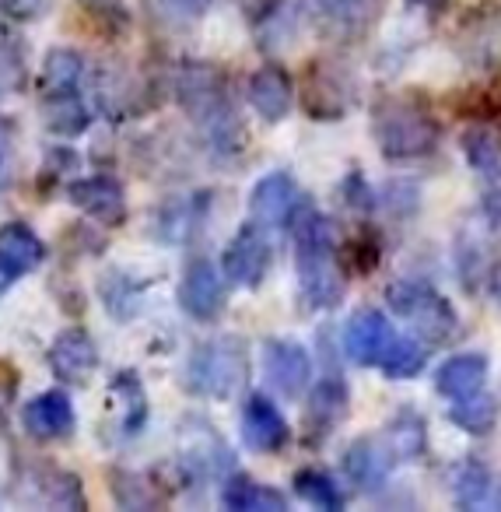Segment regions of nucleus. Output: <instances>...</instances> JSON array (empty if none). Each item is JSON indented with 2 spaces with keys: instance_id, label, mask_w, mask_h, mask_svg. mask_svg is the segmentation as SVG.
<instances>
[{
  "instance_id": "f257e3e1",
  "label": "nucleus",
  "mask_w": 501,
  "mask_h": 512,
  "mask_svg": "<svg viewBox=\"0 0 501 512\" xmlns=\"http://www.w3.org/2000/svg\"><path fill=\"white\" fill-rule=\"evenodd\" d=\"M298 274H302V295L312 309L340 306L344 274L333 256V225L316 211H309V218L298 228Z\"/></svg>"
},
{
  "instance_id": "f03ea898",
  "label": "nucleus",
  "mask_w": 501,
  "mask_h": 512,
  "mask_svg": "<svg viewBox=\"0 0 501 512\" xmlns=\"http://www.w3.org/2000/svg\"><path fill=\"white\" fill-rule=\"evenodd\" d=\"M375 141H379L382 155L389 162H414V158H428L438 148V123L431 120L424 109L414 102H382L375 109Z\"/></svg>"
},
{
  "instance_id": "7ed1b4c3",
  "label": "nucleus",
  "mask_w": 501,
  "mask_h": 512,
  "mask_svg": "<svg viewBox=\"0 0 501 512\" xmlns=\"http://www.w3.org/2000/svg\"><path fill=\"white\" fill-rule=\"evenodd\" d=\"M386 302L396 316H403L414 327V334L428 348L431 344H445L459 330V316L452 309V302L445 295H438L431 285H424V281H396V285H389Z\"/></svg>"
},
{
  "instance_id": "20e7f679",
  "label": "nucleus",
  "mask_w": 501,
  "mask_h": 512,
  "mask_svg": "<svg viewBox=\"0 0 501 512\" xmlns=\"http://www.w3.org/2000/svg\"><path fill=\"white\" fill-rule=\"evenodd\" d=\"M249 372V355L239 337H218L200 344L186 365V383L200 397H232Z\"/></svg>"
},
{
  "instance_id": "39448f33",
  "label": "nucleus",
  "mask_w": 501,
  "mask_h": 512,
  "mask_svg": "<svg viewBox=\"0 0 501 512\" xmlns=\"http://www.w3.org/2000/svg\"><path fill=\"white\" fill-rule=\"evenodd\" d=\"M225 278L242 288H256L270 271V239L263 225H246L232 242H228L225 256H221Z\"/></svg>"
},
{
  "instance_id": "423d86ee",
  "label": "nucleus",
  "mask_w": 501,
  "mask_h": 512,
  "mask_svg": "<svg viewBox=\"0 0 501 512\" xmlns=\"http://www.w3.org/2000/svg\"><path fill=\"white\" fill-rule=\"evenodd\" d=\"M249 211H253L256 225L263 228H284L298 218L302 211V190L288 172H270L253 186L249 197Z\"/></svg>"
},
{
  "instance_id": "0eeeda50",
  "label": "nucleus",
  "mask_w": 501,
  "mask_h": 512,
  "mask_svg": "<svg viewBox=\"0 0 501 512\" xmlns=\"http://www.w3.org/2000/svg\"><path fill=\"white\" fill-rule=\"evenodd\" d=\"M263 372L277 393L298 400L309 386L312 358L298 341H267L263 344Z\"/></svg>"
},
{
  "instance_id": "6e6552de",
  "label": "nucleus",
  "mask_w": 501,
  "mask_h": 512,
  "mask_svg": "<svg viewBox=\"0 0 501 512\" xmlns=\"http://www.w3.org/2000/svg\"><path fill=\"white\" fill-rule=\"evenodd\" d=\"M396 330L379 309H361L344 327V351L354 365H379L386 348L393 344Z\"/></svg>"
},
{
  "instance_id": "1a4fd4ad",
  "label": "nucleus",
  "mask_w": 501,
  "mask_h": 512,
  "mask_svg": "<svg viewBox=\"0 0 501 512\" xmlns=\"http://www.w3.org/2000/svg\"><path fill=\"white\" fill-rule=\"evenodd\" d=\"M179 306L193 316V320H214L225 309V285L221 274L214 271L211 260H193L186 267L183 281H179Z\"/></svg>"
},
{
  "instance_id": "9d476101",
  "label": "nucleus",
  "mask_w": 501,
  "mask_h": 512,
  "mask_svg": "<svg viewBox=\"0 0 501 512\" xmlns=\"http://www.w3.org/2000/svg\"><path fill=\"white\" fill-rule=\"evenodd\" d=\"M312 18L323 36L354 39L368 32L379 18V0H316Z\"/></svg>"
},
{
  "instance_id": "9b49d317",
  "label": "nucleus",
  "mask_w": 501,
  "mask_h": 512,
  "mask_svg": "<svg viewBox=\"0 0 501 512\" xmlns=\"http://www.w3.org/2000/svg\"><path fill=\"white\" fill-rule=\"evenodd\" d=\"M50 369L64 383H85L95 369H99V348H95L92 334L81 327H71L57 334L50 348Z\"/></svg>"
},
{
  "instance_id": "f8f14e48",
  "label": "nucleus",
  "mask_w": 501,
  "mask_h": 512,
  "mask_svg": "<svg viewBox=\"0 0 501 512\" xmlns=\"http://www.w3.org/2000/svg\"><path fill=\"white\" fill-rule=\"evenodd\" d=\"M456 505L470 512H501V470H494L491 463L466 460L456 470Z\"/></svg>"
},
{
  "instance_id": "ddd939ff",
  "label": "nucleus",
  "mask_w": 501,
  "mask_h": 512,
  "mask_svg": "<svg viewBox=\"0 0 501 512\" xmlns=\"http://www.w3.org/2000/svg\"><path fill=\"white\" fill-rule=\"evenodd\" d=\"M288 421L277 411L274 400L267 397H249L246 407H242V439H246L249 449L256 453H277V449L288 442Z\"/></svg>"
},
{
  "instance_id": "4468645a",
  "label": "nucleus",
  "mask_w": 501,
  "mask_h": 512,
  "mask_svg": "<svg viewBox=\"0 0 501 512\" xmlns=\"http://www.w3.org/2000/svg\"><path fill=\"white\" fill-rule=\"evenodd\" d=\"M459 53L470 67H487L498 71L501 67V11H480L466 22V29L459 32Z\"/></svg>"
},
{
  "instance_id": "2eb2a0df",
  "label": "nucleus",
  "mask_w": 501,
  "mask_h": 512,
  "mask_svg": "<svg viewBox=\"0 0 501 512\" xmlns=\"http://www.w3.org/2000/svg\"><path fill=\"white\" fill-rule=\"evenodd\" d=\"M71 200L88 211L92 218H99L102 225H120L127 218V193L113 176H88L71 183Z\"/></svg>"
},
{
  "instance_id": "dca6fc26",
  "label": "nucleus",
  "mask_w": 501,
  "mask_h": 512,
  "mask_svg": "<svg viewBox=\"0 0 501 512\" xmlns=\"http://www.w3.org/2000/svg\"><path fill=\"white\" fill-rule=\"evenodd\" d=\"M484 386H487V355H480V351H463V355L445 358L435 372V390L445 400H452V404L473 397Z\"/></svg>"
},
{
  "instance_id": "f3484780",
  "label": "nucleus",
  "mask_w": 501,
  "mask_h": 512,
  "mask_svg": "<svg viewBox=\"0 0 501 512\" xmlns=\"http://www.w3.org/2000/svg\"><path fill=\"white\" fill-rule=\"evenodd\" d=\"M22 421H25V432L36 435V439H43V442L64 439L74 428V407L64 393L50 390V393H39V397H32L29 404H25Z\"/></svg>"
},
{
  "instance_id": "a211bd4d",
  "label": "nucleus",
  "mask_w": 501,
  "mask_h": 512,
  "mask_svg": "<svg viewBox=\"0 0 501 512\" xmlns=\"http://www.w3.org/2000/svg\"><path fill=\"white\" fill-rule=\"evenodd\" d=\"M43 256H46L43 242H39V235L29 225L11 221V225L0 228V274L8 281L36 271L43 264Z\"/></svg>"
},
{
  "instance_id": "6ab92c4d",
  "label": "nucleus",
  "mask_w": 501,
  "mask_h": 512,
  "mask_svg": "<svg viewBox=\"0 0 501 512\" xmlns=\"http://www.w3.org/2000/svg\"><path fill=\"white\" fill-rule=\"evenodd\" d=\"M291 102H295V88L291 78L277 64L260 67V71L249 78V106L263 116V120L277 123L291 113Z\"/></svg>"
},
{
  "instance_id": "aec40b11",
  "label": "nucleus",
  "mask_w": 501,
  "mask_h": 512,
  "mask_svg": "<svg viewBox=\"0 0 501 512\" xmlns=\"http://www.w3.org/2000/svg\"><path fill=\"white\" fill-rule=\"evenodd\" d=\"M393 463H396V456H393V449L386 446V439H361V442H354L344 456V470L361 488H379L389 470H393Z\"/></svg>"
},
{
  "instance_id": "412c9836",
  "label": "nucleus",
  "mask_w": 501,
  "mask_h": 512,
  "mask_svg": "<svg viewBox=\"0 0 501 512\" xmlns=\"http://www.w3.org/2000/svg\"><path fill=\"white\" fill-rule=\"evenodd\" d=\"M183 460L197 474H218L221 467H228L232 453H228V446L218 439V432L207 421H190L183 428Z\"/></svg>"
},
{
  "instance_id": "4be33fe9",
  "label": "nucleus",
  "mask_w": 501,
  "mask_h": 512,
  "mask_svg": "<svg viewBox=\"0 0 501 512\" xmlns=\"http://www.w3.org/2000/svg\"><path fill=\"white\" fill-rule=\"evenodd\" d=\"M347 400H351V393H347L344 379L330 376V379H323V383H319L316 390H312L309 407H305V418H309V425L316 428L319 435L333 432V428H337L340 421H344Z\"/></svg>"
},
{
  "instance_id": "5701e85b",
  "label": "nucleus",
  "mask_w": 501,
  "mask_h": 512,
  "mask_svg": "<svg viewBox=\"0 0 501 512\" xmlns=\"http://www.w3.org/2000/svg\"><path fill=\"white\" fill-rule=\"evenodd\" d=\"M221 502L235 512H288L284 495H277L274 488L253 481V477H235V481H228L225 491H221Z\"/></svg>"
},
{
  "instance_id": "b1692460",
  "label": "nucleus",
  "mask_w": 501,
  "mask_h": 512,
  "mask_svg": "<svg viewBox=\"0 0 501 512\" xmlns=\"http://www.w3.org/2000/svg\"><path fill=\"white\" fill-rule=\"evenodd\" d=\"M424 365H428V344H424L421 337L396 334L393 344L386 348V355H382L379 369H382V376H389V379H414Z\"/></svg>"
},
{
  "instance_id": "393cba45",
  "label": "nucleus",
  "mask_w": 501,
  "mask_h": 512,
  "mask_svg": "<svg viewBox=\"0 0 501 512\" xmlns=\"http://www.w3.org/2000/svg\"><path fill=\"white\" fill-rule=\"evenodd\" d=\"M463 155L487 183L498 186V197H501V141L491 134V130L477 127V130H466L463 134Z\"/></svg>"
},
{
  "instance_id": "a878e982",
  "label": "nucleus",
  "mask_w": 501,
  "mask_h": 512,
  "mask_svg": "<svg viewBox=\"0 0 501 512\" xmlns=\"http://www.w3.org/2000/svg\"><path fill=\"white\" fill-rule=\"evenodd\" d=\"M386 446L393 449L396 460H414V456L424 453V442H428V428H424V418L417 411H400L393 421L386 425Z\"/></svg>"
},
{
  "instance_id": "bb28decb",
  "label": "nucleus",
  "mask_w": 501,
  "mask_h": 512,
  "mask_svg": "<svg viewBox=\"0 0 501 512\" xmlns=\"http://www.w3.org/2000/svg\"><path fill=\"white\" fill-rule=\"evenodd\" d=\"M85 74V60L74 50H50L43 64V92L46 95H64L78 92V81Z\"/></svg>"
},
{
  "instance_id": "cd10ccee",
  "label": "nucleus",
  "mask_w": 501,
  "mask_h": 512,
  "mask_svg": "<svg viewBox=\"0 0 501 512\" xmlns=\"http://www.w3.org/2000/svg\"><path fill=\"white\" fill-rule=\"evenodd\" d=\"M46 123L50 130L57 134H85L88 123H92V113L81 106V99L74 92H64V95H46Z\"/></svg>"
},
{
  "instance_id": "c85d7f7f",
  "label": "nucleus",
  "mask_w": 501,
  "mask_h": 512,
  "mask_svg": "<svg viewBox=\"0 0 501 512\" xmlns=\"http://www.w3.org/2000/svg\"><path fill=\"white\" fill-rule=\"evenodd\" d=\"M449 418H452V425L463 428V432L487 435L494 428V421H498V404H494V400L480 390V393H473V397H466V400H456V404H452V411H449Z\"/></svg>"
},
{
  "instance_id": "c756f323",
  "label": "nucleus",
  "mask_w": 501,
  "mask_h": 512,
  "mask_svg": "<svg viewBox=\"0 0 501 512\" xmlns=\"http://www.w3.org/2000/svg\"><path fill=\"white\" fill-rule=\"evenodd\" d=\"M295 491L309 505H316V509H344V495L333 484V477H326L323 470H298Z\"/></svg>"
},
{
  "instance_id": "7c9ffc66",
  "label": "nucleus",
  "mask_w": 501,
  "mask_h": 512,
  "mask_svg": "<svg viewBox=\"0 0 501 512\" xmlns=\"http://www.w3.org/2000/svg\"><path fill=\"white\" fill-rule=\"evenodd\" d=\"M43 491H46V505H57V509H81L85 495H81V481L74 474L64 470H43Z\"/></svg>"
},
{
  "instance_id": "2f4dec72",
  "label": "nucleus",
  "mask_w": 501,
  "mask_h": 512,
  "mask_svg": "<svg viewBox=\"0 0 501 512\" xmlns=\"http://www.w3.org/2000/svg\"><path fill=\"white\" fill-rule=\"evenodd\" d=\"M25 53L15 43L0 39V95H18L25 88Z\"/></svg>"
},
{
  "instance_id": "473e14b6",
  "label": "nucleus",
  "mask_w": 501,
  "mask_h": 512,
  "mask_svg": "<svg viewBox=\"0 0 501 512\" xmlns=\"http://www.w3.org/2000/svg\"><path fill=\"white\" fill-rule=\"evenodd\" d=\"M148 8L165 22H197L211 8V0H148Z\"/></svg>"
},
{
  "instance_id": "72a5a7b5",
  "label": "nucleus",
  "mask_w": 501,
  "mask_h": 512,
  "mask_svg": "<svg viewBox=\"0 0 501 512\" xmlns=\"http://www.w3.org/2000/svg\"><path fill=\"white\" fill-rule=\"evenodd\" d=\"M0 4H4V11H8V15L32 22V18H43L46 11H50L53 0H0Z\"/></svg>"
},
{
  "instance_id": "f704fd0d",
  "label": "nucleus",
  "mask_w": 501,
  "mask_h": 512,
  "mask_svg": "<svg viewBox=\"0 0 501 512\" xmlns=\"http://www.w3.org/2000/svg\"><path fill=\"white\" fill-rule=\"evenodd\" d=\"M4 155H8V130L0 123V162H4Z\"/></svg>"
},
{
  "instance_id": "c9c22d12",
  "label": "nucleus",
  "mask_w": 501,
  "mask_h": 512,
  "mask_svg": "<svg viewBox=\"0 0 501 512\" xmlns=\"http://www.w3.org/2000/svg\"><path fill=\"white\" fill-rule=\"evenodd\" d=\"M494 295H498V302H501V267H498V274H494Z\"/></svg>"
},
{
  "instance_id": "e433bc0d",
  "label": "nucleus",
  "mask_w": 501,
  "mask_h": 512,
  "mask_svg": "<svg viewBox=\"0 0 501 512\" xmlns=\"http://www.w3.org/2000/svg\"><path fill=\"white\" fill-rule=\"evenodd\" d=\"M417 4H424V8H438L442 0H417Z\"/></svg>"
}]
</instances>
